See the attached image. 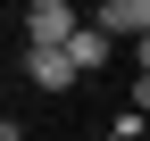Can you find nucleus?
<instances>
[{
	"instance_id": "f03ea898",
	"label": "nucleus",
	"mask_w": 150,
	"mask_h": 141,
	"mask_svg": "<svg viewBox=\"0 0 150 141\" xmlns=\"http://www.w3.org/2000/svg\"><path fill=\"white\" fill-rule=\"evenodd\" d=\"M75 25H83L75 0H25V42H67Z\"/></svg>"
},
{
	"instance_id": "20e7f679",
	"label": "nucleus",
	"mask_w": 150,
	"mask_h": 141,
	"mask_svg": "<svg viewBox=\"0 0 150 141\" xmlns=\"http://www.w3.org/2000/svg\"><path fill=\"white\" fill-rule=\"evenodd\" d=\"M100 33H108V42H125V33L142 42V33H150V0H100Z\"/></svg>"
},
{
	"instance_id": "7ed1b4c3",
	"label": "nucleus",
	"mask_w": 150,
	"mask_h": 141,
	"mask_svg": "<svg viewBox=\"0 0 150 141\" xmlns=\"http://www.w3.org/2000/svg\"><path fill=\"white\" fill-rule=\"evenodd\" d=\"M59 50H67V58H75V75H100V66H108V58H117V42H108V33H100V25H75V33H67V42H59Z\"/></svg>"
},
{
	"instance_id": "f257e3e1",
	"label": "nucleus",
	"mask_w": 150,
	"mask_h": 141,
	"mask_svg": "<svg viewBox=\"0 0 150 141\" xmlns=\"http://www.w3.org/2000/svg\"><path fill=\"white\" fill-rule=\"evenodd\" d=\"M25 75H33V91H75V83H83L59 42H25Z\"/></svg>"
}]
</instances>
